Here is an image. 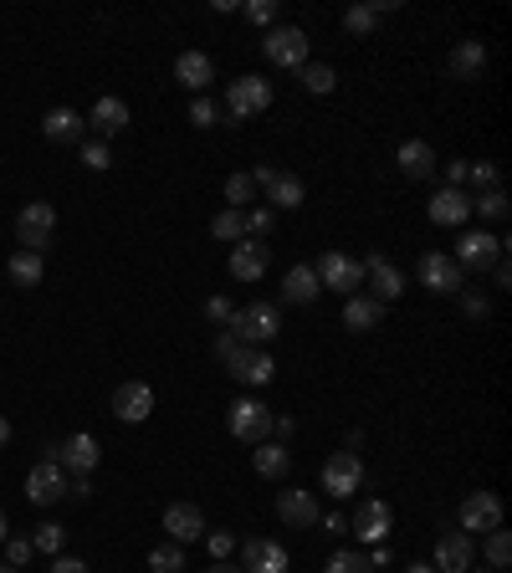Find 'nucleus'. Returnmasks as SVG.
<instances>
[{
	"label": "nucleus",
	"instance_id": "obj_13",
	"mask_svg": "<svg viewBox=\"0 0 512 573\" xmlns=\"http://www.w3.org/2000/svg\"><path fill=\"white\" fill-rule=\"evenodd\" d=\"M226 267H231V277L236 282H262L267 277V267H272V251H267V241H236L231 246V256H226Z\"/></svg>",
	"mask_w": 512,
	"mask_h": 573
},
{
	"label": "nucleus",
	"instance_id": "obj_54",
	"mask_svg": "<svg viewBox=\"0 0 512 573\" xmlns=\"http://www.w3.org/2000/svg\"><path fill=\"white\" fill-rule=\"evenodd\" d=\"M492 282H497V287H512V267H507V256L492 267Z\"/></svg>",
	"mask_w": 512,
	"mask_h": 573
},
{
	"label": "nucleus",
	"instance_id": "obj_5",
	"mask_svg": "<svg viewBox=\"0 0 512 573\" xmlns=\"http://www.w3.org/2000/svg\"><path fill=\"white\" fill-rule=\"evenodd\" d=\"M502 256H507V241H497V236H487V231H466V236L456 241V251H451V261H456L461 272H492Z\"/></svg>",
	"mask_w": 512,
	"mask_h": 573
},
{
	"label": "nucleus",
	"instance_id": "obj_34",
	"mask_svg": "<svg viewBox=\"0 0 512 573\" xmlns=\"http://www.w3.org/2000/svg\"><path fill=\"white\" fill-rule=\"evenodd\" d=\"M210 236H216V241H226V246H236L241 236H246V220H241V210H221L216 220H210Z\"/></svg>",
	"mask_w": 512,
	"mask_h": 573
},
{
	"label": "nucleus",
	"instance_id": "obj_14",
	"mask_svg": "<svg viewBox=\"0 0 512 573\" xmlns=\"http://www.w3.org/2000/svg\"><path fill=\"white\" fill-rule=\"evenodd\" d=\"M456 522H461V533H492V527H502V502H497V492H472V497L461 502Z\"/></svg>",
	"mask_w": 512,
	"mask_h": 573
},
{
	"label": "nucleus",
	"instance_id": "obj_3",
	"mask_svg": "<svg viewBox=\"0 0 512 573\" xmlns=\"http://www.w3.org/2000/svg\"><path fill=\"white\" fill-rule=\"evenodd\" d=\"M262 57L272 67H297V72H303L308 67V31L303 26H272L262 36Z\"/></svg>",
	"mask_w": 512,
	"mask_h": 573
},
{
	"label": "nucleus",
	"instance_id": "obj_16",
	"mask_svg": "<svg viewBox=\"0 0 512 573\" xmlns=\"http://www.w3.org/2000/svg\"><path fill=\"white\" fill-rule=\"evenodd\" d=\"M390 527H395V512H390V502L384 497H369V502H359V512H354V533H359V543H384L390 538Z\"/></svg>",
	"mask_w": 512,
	"mask_h": 573
},
{
	"label": "nucleus",
	"instance_id": "obj_35",
	"mask_svg": "<svg viewBox=\"0 0 512 573\" xmlns=\"http://www.w3.org/2000/svg\"><path fill=\"white\" fill-rule=\"evenodd\" d=\"M62 543H67V527H62V522H41L36 538H31V548L47 553V558H62Z\"/></svg>",
	"mask_w": 512,
	"mask_h": 573
},
{
	"label": "nucleus",
	"instance_id": "obj_2",
	"mask_svg": "<svg viewBox=\"0 0 512 573\" xmlns=\"http://www.w3.org/2000/svg\"><path fill=\"white\" fill-rule=\"evenodd\" d=\"M231 333H236V343H241V348H246V343L262 348V343H272V338L282 333V313H277L272 302H246L241 313L231 318Z\"/></svg>",
	"mask_w": 512,
	"mask_h": 573
},
{
	"label": "nucleus",
	"instance_id": "obj_33",
	"mask_svg": "<svg viewBox=\"0 0 512 573\" xmlns=\"http://www.w3.org/2000/svg\"><path fill=\"white\" fill-rule=\"evenodd\" d=\"M149 573H185V548L180 543H154L149 548Z\"/></svg>",
	"mask_w": 512,
	"mask_h": 573
},
{
	"label": "nucleus",
	"instance_id": "obj_31",
	"mask_svg": "<svg viewBox=\"0 0 512 573\" xmlns=\"http://www.w3.org/2000/svg\"><path fill=\"white\" fill-rule=\"evenodd\" d=\"M251 466H256V476H267V481H277V476H287L292 456H287V446H282V440H262V446L251 451Z\"/></svg>",
	"mask_w": 512,
	"mask_h": 573
},
{
	"label": "nucleus",
	"instance_id": "obj_41",
	"mask_svg": "<svg viewBox=\"0 0 512 573\" xmlns=\"http://www.w3.org/2000/svg\"><path fill=\"white\" fill-rule=\"evenodd\" d=\"M323 573H369V558L344 548V553H333V558H328V568H323Z\"/></svg>",
	"mask_w": 512,
	"mask_h": 573
},
{
	"label": "nucleus",
	"instance_id": "obj_58",
	"mask_svg": "<svg viewBox=\"0 0 512 573\" xmlns=\"http://www.w3.org/2000/svg\"><path fill=\"white\" fill-rule=\"evenodd\" d=\"M205 573H236V568H231V563H210Z\"/></svg>",
	"mask_w": 512,
	"mask_h": 573
},
{
	"label": "nucleus",
	"instance_id": "obj_39",
	"mask_svg": "<svg viewBox=\"0 0 512 573\" xmlns=\"http://www.w3.org/2000/svg\"><path fill=\"white\" fill-rule=\"evenodd\" d=\"M374 21H379L374 6H349V11H344V31H349V36H369Z\"/></svg>",
	"mask_w": 512,
	"mask_h": 573
},
{
	"label": "nucleus",
	"instance_id": "obj_32",
	"mask_svg": "<svg viewBox=\"0 0 512 573\" xmlns=\"http://www.w3.org/2000/svg\"><path fill=\"white\" fill-rule=\"evenodd\" d=\"M6 272H11L16 287H41V272H47V267H41L36 251H16V256L6 261Z\"/></svg>",
	"mask_w": 512,
	"mask_h": 573
},
{
	"label": "nucleus",
	"instance_id": "obj_44",
	"mask_svg": "<svg viewBox=\"0 0 512 573\" xmlns=\"http://www.w3.org/2000/svg\"><path fill=\"white\" fill-rule=\"evenodd\" d=\"M246 16H251L256 26H277V16H282V0H251V6H246Z\"/></svg>",
	"mask_w": 512,
	"mask_h": 573
},
{
	"label": "nucleus",
	"instance_id": "obj_9",
	"mask_svg": "<svg viewBox=\"0 0 512 573\" xmlns=\"http://www.w3.org/2000/svg\"><path fill=\"white\" fill-rule=\"evenodd\" d=\"M251 185H256V190H267V200H272L277 210H297V205L308 200V185L297 180V174H287V169H272V164L251 169Z\"/></svg>",
	"mask_w": 512,
	"mask_h": 573
},
{
	"label": "nucleus",
	"instance_id": "obj_1",
	"mask_svg": "<svg viewBox=\"0 0 512 573\" xmlns=\"http://www.w3.org/2000/svg\"><path fill=\"white\" fill-rule=\"evenodd\" d=\"M277 103V87L267 82V77H236L231 82V93H226V113H231V123H246V118H256V113H267Z\"/></svg>",
	"mask_w": 512,
	"mask_h": 573
},
{
	"label": "nucleus",
	"instance_id": "obj_56",
	"mask_svg": "<svg viewBox=\"0 0 512 573\" xmlns=\"http://www.w3.org/2000/svg\"><path fill=\"white\" fill-rule=\"evenodd\" d=\"M6 446H11V420L0 415V451H6Z\"/></svg>",
	"mask_w": 512,
	"mask_h": 573
},
{
	"label": "nucleus",
	"instance_id": "obj_19",
	"mask_svg": "<svg viewBox=\"0 0 512 573\" xmlns=\"http://www.w3.org/2000/svg\"><path fill=\"white\" fill-rule=\"evenodd\" d=\"M420 282L431 292H441V297H456L461 292V267L451 256H441V251H425L420 256Z\"/></svg>",
	"mask_w": 512,
	"mask_h": 573
},
{
	"label": "nucleus",
	"instance_id": "obj_10",
	"mask_svg": "<svg viewBox=\"0 0 512 573\" xmlns=\"http://www.w3.org/2000/svg\"><path fill=\"white\" fill-rule=\"evenodd\" d=\"M359 481H364V461H359V451H333V456L323 461V492H328V497L349 502V497L359 492Z\"/></svg>",
	"mask_w": 512,
	"mask_h": 573
},
{
	"label": "nucleus",
	"instance_id": "obj_51",
	"mask_svg": "<svg viewBox=\"0 0 512 573\" xmlns=\"http://www.w3.org/2000/svg\"><path fill=\"white\" fill-rule=\"evenodd\" d=\"M236 348H241V343H236V333H231V328H221V333H216V354H221V359H231Z\"/></svg>",
	"mask_w": 512,
	"mask_h": 573
},
{
	"label": "nucleus",
	"instance_id": "obj_55",
	"mask_svg": "<svg viewBox=\"0 0 512 573\" xmlns=\"http://www.w3.org/2000/svg\"><path fill=\"white\" fill-rule=\"evenodd\" d=\"M67 492H72V497H93V481H88V476H77V481H72Z\"/></svg>",
	"mask_w": 512,
	"mask_h": 573
},
{
	"label": "nucleus",
	"instance_id": "obj_15",
	"mask_svg": "<svg viewBox=\"0 0 512 573\" xmlns=\"http://www.w3.org/2000/svg\"><path fill=\"white\" fill-rule=\"evenodd\" d=\"M364 282H374V292H369L374 302H400V292H405V272H400L384 251H374V256L364 261Z\"/></svg>",
	"mask_w": 512,
	"mask_h": 573
},
{
	"label": "nucleus",
	"instance_id": "obj_43",
	"mask_svg": "<svg viewBox=\"0 0 512 573\" xmlns=\"http://www.w3.org/2000/svg\"><path fill=\"white\" fill-rule=\"evenodd\" d=\"M466 180H472L477 190H497V185H502V174H497V164L482 159V164H466Z\"/></svg>",
	"mask_w": 512,
	"mask_h": 573
},
{
	"label": "nucleus",
	"instance_id": "obj_48",
	"mask_svg": "<svg viewBox=\"0 0 512 573\" xmlns=\"http://www.w3.org/2000/svg\"><path fill=\"white\" fill-rule=\"evenodd\" d=\"M456 297H461V313H466V318H487V313H492V302H487L482 292H456Z\"/></svg>",
	"mask_w": 512,
	"mask_h": 573
},
{
	"label": "nucleus",
	"instance_id": "obj_37",
	"mask_svg": "<svg viewBox=\"0 0 512 573\" xmlns=\"http://www.w3.org/2000/svg\"><path fill=\"white\" fill-rule=\"evenodd\" d=\"M303 87H308V93H318V98H328L333 87H338V72H333V67H323V62H318V67L308 62V67H303Z\"/></svg>",
	"mask_w": 512,
	"mask_h": 573
},
{
	"label": "nucleus",
	"instance_id": "obj_52",
	"mask_svg": "<svg viewBox=\"0 0 512 573\" xmlns=\"http://www.w3.org/2000/svg\"><path fill=\"white\" fill-rule=\"evenodd\" d=\"M466 164H472V159H451V164H446V180H451V190H461V180H466Z\"/></svg>",
	"mask_w": 512,
	"mask_h": 573
},
{
	"label": "nucleus",
	"instance_id": "obj_28",
	"mask_svg": "<svg viewBox=\"0 0 512 573\" xmlns=\"http://www.w3.org/2000/svg\"><path fill=\"white\" fill-rule=\"evenodd\" d=\"M482 67H487V47H482V41H456L451 57H446V72H451L456 82H472Z\"/></svg>",
	"mask_w": 512,
	"mask_h": 573
},
{
	"label": "nucleus",
	"instance_id": "obj_21",
	"mask_svg": "<svg viewBox=\"0 0 512 573\" xmlns=\"http://www.w3.org/2000/svg\"><path fill=\"white\" fill-rule=\"evenodd\" d=\"M431 226H466V220H472V195L466 190H451V185H441L436 190V200H431Z\"/></svg>",
	"mask_w": 512,
	"mask_h": 573
},
{
	"label": "nucleus",
	"instance_id": "obj_50",
	"mask_svg": "<svg viewBox=\"0 0 512 573\" xmlns=\"http://www.w3.org/2000/svg\"><path fill=\"white\" fill-rule=\"evenodd\" d=\"M205 543H210V553H216V563H226V558L236 553V538H231V533H210Z\"/></svg>",
	"mask_w": 512,
	"mask_h": 573
},
{
	"label": "nucleus",
	"instance_id": "obj_4",
	"mask_svg": "<svg viewBox=\"0 0 512 573\" xmlns=\"http://www.w3.org/2000/svg\"><path fill=\"white\" fill-rule=\"evenodd\" d=\"M313 272H318V282H323L328 292H338V297H354V292L364 287V261H354L349 251H323Z\"/></svg>",
	"mask_w": 512,
	"mask_h": 573
},
{
	"label": "nucleus",
	"instance_id": "obj_45",
	"mask_svg": "<svg viewBox=\"0 0 512 573\" xmlns=\"http://www.w3.org/2000/svg\"><path fill=\"white\" fill-rule=\"evenodd\" d=\"M205 318L216 323V328H231V318H236V307H231V297H205Z\"/></svg>",
	"mask_w": 512,
	"mask_h": 573
},
{
	"label": "nucleus",
	"instance_id": "obj_57",
	"mask_svg": "<svg viewBox=\"0 0 512 573\" xmlns=\"http://www.w3.org/2000/svg\"><path fill=\"white\" fill-rule=\"evenodd\" d=\"M405 573H436V568H431V563H410Z\"/></svg>",
	"mask_w": 512,
	"mask_h": 573
},
{
	"label": "nucleus",
	"instance_id": "obj_29",
	"mask_svg": "<svg viewBox=\"0 0 512 573\" xmlns=\"http://www.w3.org/2000/svg\"><path fill=\"white\" fill-rule=\"evenodd\" d=\"M344 323H349L354 333H369V328H379V323H384V302H374L369 292H354V297H344Z\"/></svg>",
	"mask_w": 512,
	"mask_h": 573
},
{
	"label": "nucleus",
	"instance_id": "obj_22",
	"mask_svg": "<svg viewBox=\"0 0 512 573\" xmlns=\"http://www.w3.org/2000/svg\"><path fill=\"white\" fill-rule=\"evenodd\" d=\"M241 573H287V548L272 538H251L241 548Z\"/></svg>",
	"mask_w": 512,
	"mask_h": 573
},
{
	"label": "nucleus",
	"instance_id": "obj_36",
	"mask_svg": "<svg viewBox=\"0 0 512 573\" xmlns=\"http://www.w3.org/2000/svg\"><path fill=\"white\" fill-rule=\"evenodd\" d=\"M507 190L497 185V190H482L477 200H472V215H482V220H507Z\"/></svg>",
	"mask_w": 512,
	"mask_h": 573
},
{
	"label": "nucleus",
	"instance_id": "obj_17",
	"mask_svg": "<svg viewBox=\"0 0 512 573\" xmlns=\"http://www.w3.org/2000/svg\"><path fill=\"white\" fill-rule=\"evenodd\" d=\"M472 558H477V543H472V533H441L436 538V573H466L472 568Z\"/></svg>",
	"mask_w": 512,
	"mask_h": 573
},
{
	"label": "nucleus",
	"instance_id": "obj_24",
	"mask_svg": "<svg viewBox=\"0 0 512 573\" xmlns=\"http://www.w3.org/2000/svg\"><path fill=\"white\" fill-rule=\"evenodd\" d=\"M277 517L287 527H313L318 522V497L303 492V487H287V492H277Z\"/></svg>",
	"mask_w": 512,
	"mask_h": 573
},
{
	"label": "nucleus",
	"instance_id": "obj_61",
	"mask_svg": "<svg viewBox=\"0 0 512 573\" xmlns=\"http://www.w3.org/2000/svg\"><path fill=\"white\" fill-rule=\"evenodd\" d=\"M466 573H487V568H466Z\"/></svg>",
	"mask_w": 512,
	"mask_h": 573
},
{
	"label": "nucleus",
	"instance_id": "obj_23",
	"mask_svg": "<svg viewBox=\"0 0 512 573\" xmlns=\"http://www.w3.org/2000/svg\"><path fill=\"white\" fill-rule=\"evenodd\" d=\"M395 164H400L405 180H431L441 159H436V149L425 144V139H405V144L395 149Z\"/></svg>",
	"mask_w": 512,
	"mask_h": 573
},
{
	"label": "nucleus",
	"instance_id": "obj_40",
	"mask_svg": "<svg viewBox=\"0 0 512 573\" xmlns=\"http://www.w3.org/2000/svg\"><path fill=\"white\" fill-rule=\"evenodd\" d=\"M251 195H256V185H251V174H231V180H226V200H231V210L251 205Z\"/></svg>",
	"mask_w": 512,
	"mask_h": 573
},
{
	"label": "nucleus",
	"instance_id": "obj_38",
	"mask_svg": "<svg viewBox=\"0 0 512 573\" xmlns=\"http://www.w3.org/2000/svg\"><path fill=\"white\" fill-rule=\"evenodd\" d=\"M507 563H512V538L502 533V527H492V538H487V568L502 573Z\"/></svg>",
	"mask_w": 512,
	"mask_h": 573
},
{
	"label": "nucleus",
	"instance_id": "obj_20",
	"mask_svg": "<svg viewBox=\"0 0 512 573\" xmlns=\"http://www.w3.org/2000/svg\"><path fill=\"white\" fill-rule=\"evenodd\" d=\"M82 134H88V118L72 113V108H52L47 118H41V139H47V144L72 149V144H82Z\"/></svg>",
	"mask_w": 512,
	"mask_h": 573
},
{
	"label": "nucleus",
	"instance_id": "obj_25",
	"mask_svg": "<svg viewBox=\"0 0 512 573\" xmlns=\"http://www.w3.org/2000/svg\"><path fill=\"white\" fill-rule=\"evenodd\" d=\"M318 292H323V282H318V272H313V261H297V267L282 277V302H292V307L318 302Z\"/></svg>",
	"mask_w": 512,
	"mask_h": 573
},
{
	"label": "nucleus",
	"instance_id": "obj_47",
	"mask_svg": "<svg viewBox=\"0 0 512 573\" xmlns=\"http://www.w3.org/2000/svg\"><path fill=\"white\" fill-rule=\"evenodd\" d=\"M82 164H88L93 174H103V169L113 164V154H108V144H103V139H93V144H82Z\"/></svg>",
	"mask_w": 512,
	"mask_h": 573
},
{
	"label": "nucleus",
	"instance_id": "obj_59",
	"mask_svg": "<svg viewBox=\"0 0 512 573\" xmlns=\"http://www.w3.org/2000/svg\"><path fill=\"white\" fill-rule=\"evenodd\" d=\"M6 538H11V533H6V512H0V543H6Z\"/></svg>",
	"mask_w": 512,
	"mask_h": 573
},
{
	"label": "nucleus",
	"instance_id": "obj_53",
	"mask_svg": "<svg viewBox=\"0 0 512 573\" xmlns=\"http://www.w3.org/2000/svg\"><path fill=\"white\" fill-rule=\"evenodd\" d=\"M52 573H88L82 558H52Z\"/></svg>",
	"mask_w": 512,
	"mask_h": 573
},
{
	"label": "nucleus",
	"instance_id": "obj_6",
	"mask_svg": "<svg viewBox=\"0 0 512 573\" xmlns=\"http://www.w3.org/2000/svg\"><path fill=\"white\" fill-rule=\"evenodd\" d=\"M52 226H57V210L47 205V200H31V205H21V215H16V241H21V251H47L52 246Z\"/></svg>",
	"mask_w": 512,
	"mask_h": 573
},
{
	"label": "nucleus",
	"instance_id": "obj_49",
	"mask_svg": "<svg viewBox=\"0 0 512 573\" xmlns=\"http://www.w3.org/2000/svg\"><path fill=\"white\" fill-rule=\"evenodd\" d=\"M31 553H36V548H31V538H6V563H11V568L31 563Z\"/></svg>",
	"mask_w": 512,
	"mask_h": 573
},
{
	"label": "nucleus",
	"instance_id": "obj_18",
	"mask_svg": "<svg viewBox=\"0 0 512 573\" xmlns=\"http://www.w3.org/2000/svg\"><path fill=\"white\" fill-rule=\"evenodd\" d=\"M164 533H169V543H195V538H205V517H200V507L195 502H169L164 507Z\"/></svg>",
	"mask_w": 512,
	"mask_h": 573
},
{
	"label": "nucleus",
	"instance_id": "obj_46",
	"mask_svg": "<svg viewBox=\"0 0 512 573\" xmlns=\"http://www.w3.org/2000/svg\"><path fill=\"white\" fill-rule=\"evenodd\" d=\"M216 118H221V108L210 103L205 93H200V98L190 103V123H195V128H216Z\"/></svg>",
	"mask_w": 512,
	"mask_h": 573
},
{
	"label": "nucleus",
	"instance_id": "obj_27",
	"mask_svg": "<svg viewBox=\"0 0 512 573\" xmlns=\"http://www.w3.org/2000/svg\"><path fill=\"white\" fill-rule=\"evenodd\" d=\"M57 461H62V471L72 466L77 476H88V471L103 461V451H98V440H93V435H72L67 446H57Z\"/></svg>",
	"mask_w": 512,
	"mask_h": 573
},
{
	"label": "nucleus",
	"instance_id": "obj_11",
	"mask_svg": "<svg viewBox=\"0 0 512 573\" xmlns=\"http://www.w3.org/2000/svg\"><path fill=\"white\" fill-rule=\"evenodd\" d=\"M113 415H118L123 425H144V420L154 415V384L123 379V384L113 389Z\"/></svg>",
	"mask_w": 512,
	"mask_h": 573
},
{
	"label": "nucleus",
	"instance_id": "obj_12",
	"mask_svg": "<svg viewBox=\"0 0 512 573\" xmlns=\"http://www.w3.org/2000/svg\"><path fill=\"white\" fill-rule=\"evenodd\" d=\"M226 374H231L236 384L262 389V384H272V379H277V364H272L267 348H236V354L226 359Z\"/></svg>",
	"mask_w": 512,
	"mask_h": 573
},
{
	"label": "nucleus",
	"instance_id": "obj_42",
	"mask_svg": "<svg viewBox=\"0 0 512 573\" xmlns=\"http://www.w3.org/2000/svg\"><path fill=\"white\" fill-rule=\"evenodd\" d=\"M241 220H246V241H267V231H272V210H241Z\"/></svg>",
	"mask_w": 512,
	"mask_h": 573
},
{
	"label": "nucleus",
	"instance_id": "obj_7",
	"mask_svg": "<svg viewBox=\"0 0 512 573\" xmlns=\"http://www.w3.org/2000/svg\"><path fill=\"white\" fill-rule=\"evenodd\" d=\"M226 430H231L236 440H246V446H262V440L272 435V410L246 394V400H236V405L226 410Z\"/></svg>",
	"mask_w": 512,
	"mask_h": 573
},
{
	"label": "nucleus",
	"instance_id": "obj_30",
	"mask_svg": "<svg viewBox=\"0 0 512 573\" xmlns=\"http://www.w3.org/2000/svg\"><path fill=\"white\" fill-rule=\"evenodd\" d=\"M88 128H98L103 139L123 134V128H128V103H123V98H98L93 113H88Z\"/></svg>",
	"mask_w": 512,
	"mask_h": 573
},
{
	"label": "nucleus",
	"instance_id": "obj_8",
	"mask_svg": "<svg viewBox=\"0 0 512 573\" xmlns=\"http://www.w3.org/2000/svg\"><path fill=\"white\" fill-rule=\"evenodd\" d=\"M67 487H72V481H67L62 461H47V456H41V461L26 471V502H31V507H52V502H62Z\"/></svg>",
	"mask_w": 512,
	"mask_h": 573
},
{
	"label": "nucleus",
	"instance_id": "obj_60",
	"mask_svg": "<svg viewBox=\"0 0 512 573\" xmlns=\"http://www.w3.org/2000/svg\"><path fill=\"white\" fill-rule=\"evenodd\" d=\"M0 573H21V568H11V563H0Z\"/></svg>",
	"mask_w": 512,
	"mask_h": 573
},
{
	"label": "nucleus",
	"instance_id": "obj_26",
	"mask_svg": "<svg viewBox=\"0 0 512 573\" xmlns=\"http://www.w3.org/2000/svg\"><path fill=\"white\" fill-rule=\"evenodd\" d=\"M175 82H180V87H190V93L200 98L205 87L216 82V62H210L205 52H180V57H175Z\"/></svg>",
	"mask_w": 512,
	"mask_h": 573
}]
</instances>
